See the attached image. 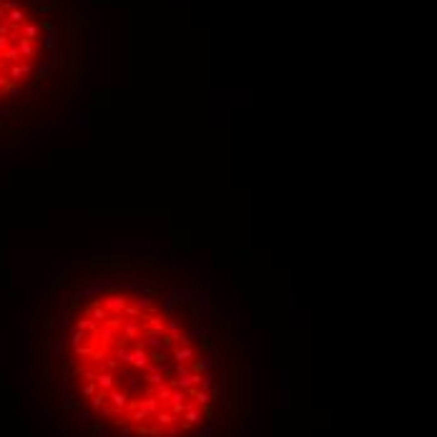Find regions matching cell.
Listing matches in <instances>:
<instances>
[{
  "mask_svg": "<svg viewBox=\"0 0 437 437\" xmlns=\"http://www.w3.org/2000/svg\"><path fill=\"white\" fill-rule=\"evenodd\" d=\"M188 299L141 282L96 287L71 327L73 377L98 417L126 437H178L216 402L208 334L186 322Z\"/></svg>",
  "mask_w": 437,
  "mask_h": 437,
  "instance_id": "6da1fadb",
  "label": "cell"
},
{
  "mask_svg": "<svg viewBox=\"0 0 437 437\" xmlns=\"http://www.w3.org/2000/svg\"><path fill=\"white\" fill-rule=\"evenodd\" d=\"M48 46L46 23L26 0H0V101L41 73Z\"/></svg>",
  "mask_w": 437,
  "mask_h": 437,
  "instance_id": "7a4b0ae2",
  "label": "cell"
}]
</instances>
